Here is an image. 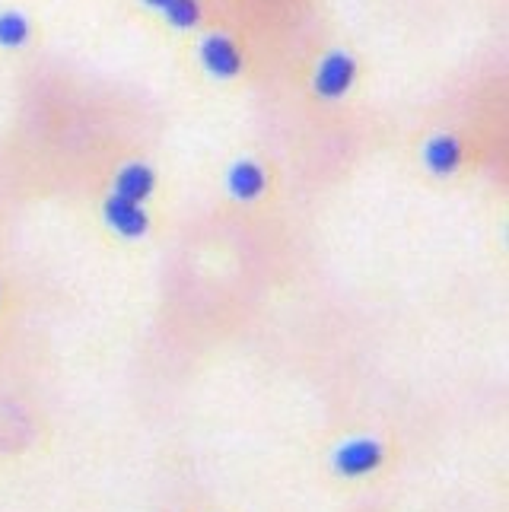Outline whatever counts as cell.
Returning a JSON list of instances; mask_svg holds the SVG:
<instances>
[{
  "mask_svg": "<svg viewBox=\"0 0 509 512\" xmlns=\"http://www.w3.org/2000/svg\"><path fill=\"white\" fill-rule=\"evenodd\" d=\"M354 74H357L354 58L344 55V51H335V55H328L322 61L319 74H315V90L328 99L344 96L350 90V83H354Z\"/></svg>",
  "mask_w": 509,
  "mask_h": 512,
  "instance_id": "obj_2",
  "label": "cell"
},
{
  "mask_svg": "<svg viewBox=\"0 0 509 512\" xmlns=\"http://www.w3.org/2000/svg\"><path fill=\"white\" fill-rule=\"evenodd\" d=\"M118 194L121 198H131V201H144L150 188H153V172L147 166H128V169H121L118 175Z\"/></svg>",
  "mask_w": 509,
  "mask_h": 512,
  "instance_id": "obj_5",
  "label": "cell"
},
{
  "mask_svg": "<svg viewBox=\"0 0 509 512\" xmlns=\"http://www.w3.org/2000/svg\"><path fill=\"white\" fill-rule=\"evenodd\" d=\"M427 163L436 172H452L459 166V144L452 137H436L427 144Z\"/></svg>",
  "mask_w": 509,
  "mask_h": 512,
  "instance_id": "obj_7",
  "label": "cell"
},
{
  "mask_svg": "<svg viewBox=\"0 0 509 512\" xmlns=\"http://www.w3.org/2000/svg\"><path fill=\"white\" fill-rule=\"evenodd\" d=\"M166 16H169V23L172 26H179V29H188V26H195L201 20V7H198V0H169V4L163 7Z\"/></svg>",
  "mask_w": 509,
  "mask_h": 512,
  "instance_id": "obj_8",
  "label": "cell"
},
{
  "mask_svg": "<svg viewBox=\"0 0 509 512\" xmlns=\"http://www.w3.org/2000/svg\"><path fill=\"white\" fill-rule=\"evenodd\" d=\"M144 4H150V7H160V10H163V7L169 4V0H144Z\"/></svg>",
  "mask_w": 509,
  "mask_h": 512,
  "instance_id": "obj_10",
  "label": "cell"
},
{
  "mask_svg": "<svg viewBox=\"0 0 509 512\" xmlns=\"http://www.w3.org/2000/svg\"><path fill=\"white\" fill-rule=\"evenodd\" d=\"M382 465V443L376 439H350L335 452V468L344 478H363Z\"/></svg>",
  "mask_w": 509,
  "mask_h": 512,
  "instance_id": "obj_1",
  "label": "cell"
},
{
  "mask_svg": "<svg viewBox=\"0 0 509 512\" xmlns=\"http://www.w3.org/2000/svg\"><path fill=\"white\" fill-rule=\"evenodd\" d=\"M230 188L239 194V198H255V194L265 188V172H261L255 163H239L230 172Z\"/></svg>",
  "mask_w": 509,
  "mask_h": 512,
  "instance_id": "obj_6",
  "label": "cell"
},
{
  "mask_svg": "<svg viewBox=\"0 0 509 512\" xmlns=\"http://www.w3.org/2000/svg\"><path fill=\"white\" fill-rule=\"evenodd\" d=\"M26 35H29V23L23 20L20 13H4L0 16V45H23L26 42Z\"/></svg>",
  "mask_w": 509,
  "mask_h": 512,
  "instance_id": "obj_9",
  "label": "cell"
},
{
  "mask_svg": "<svg viewBox=\"0 0 509 512\" xmlns=\"http://www.w3.org/2000/svg\"><path fill=\"white\" fill-rule=\"evenodd\" d=\"M105 214H109V223L118 229V233H125V236H140L147 229V214H144V207H140V201L121 198V194L109 198Z\"/></svg>",
  "mask_w": 509,
  "mask_h": 512,
  "instance_id": "obj_4",
  "label": "cell"
},
{
  "mask_svg": "<svg viewBox=\"0 0 509 512\" xmlns=\"http://www.w3.org/2000/svg\"><path fill=\"white\" fill-rule=\"evenodd\" d=\"M201 58L217 77H233V74H239V67H242L236 45L230 39H223V35H210V39H204Z\"/></svg>",
  "mask_w": 509,
  "mask_h": 512,
  "instance_id": "obj_3",
  "label": "cell"
}]
</instances>
